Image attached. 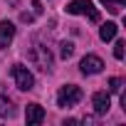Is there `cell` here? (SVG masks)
Wrapping results in <instances>:
<instances>
[{"mask_svg": "<svg viewBox=\"0 0 126 126\" xmlns=\"http://www.w3.org/2000/svg\"><path fill=\"white\" fill-rule=\"evenodd\" d=\"M79 101H82V89L74 87V84L62 87L59 94H57V104H59L62 109H69V106H74V104H79Z\"/></svg>", "mask_w": 126, "mask_h": 126, "instance_id": "cell-2", "label": "cell"}, {"mask_svg": "<svg viewBox=\"0 0 126 126\" xmlns=\"http://www.w3.org/2000/svg\"><path fill=\"white\" fill-rule=\"evenodd\" d=\"M101 3H106L111 13H119V8H121V5L126 3V0H101Z\"/></svg>", "mask_w": 126, "mask_h": 126, "instance_id": "cell-14", "label": "cell"}, {"mask_svg": "<svg viewBox=\"0 0 126 126\" xmlns=\"http://www.w3.org/2000/svg\"><path fill=\"white\" fill-rule=\"evenodd\" d=\"M79 69H82L84 74H99V72L104 69V62H101V57H96V54H87V57L79 62Z\"/></svg>", "mask_w": 126, "mask_h": 126, "instance_id": "cell-5", "label": "cell"}, {"mask_svg": "<svg viewBox=\"0 0 126 126\" xmlns=\"http://www.w3.org/2000/svg\"><path fill=\"white\" fill-rule=\"evenodd\" d=\"M30 62H32L35 67H40L42 72H49V69H52V57H49L47 47H42V45H37V47L30 52Z\"/></svg>", "mask_w": 126, "mask_h": 126, "instance_id": "cell-4", "label": "cell"}, {"mask_svg": "<svg viewBox=\"0 0 126 126\" xmlns=\"http://www.w3.org/2000/svg\"><path fill=\"white\" fill-rule=\"evenodd\" d=\"M92 104H94V111H96L99 116H104V114H109L111 99H109V94H106V92H96V94L92 96Z\"/></svg>", "mask_w": 126, "mask_h": 126, "instance_id": "cell-6", "label": "cell"}, {"mask_svg": "<svg viewBox=\"0 0 126 126\" xmlns=\"http://www.w3.org/2000/svg\"><path fill=\"white\" fill-rule=\"evenodd\" d=\"M59 47H62V49H59L62 59H69V57H72V52H74V45H72V42H62Z\"/></svg>", "mask_w": 126, "mask_h": 126, "instance_id": "cell-11", "label": "cell"}, {"mask_svg": "<svg viewBox=\"0 0 126 126\" xmlns=\"http://www.w3.org/2000/svg\"><path fill=\"white\" fill-rule=\"evenodd\" d=\"M13 79H15V87L22 89V92H30L35 87V77L30 74V69H25L22 64H15L13 67Z\"/></svg>", "mask_w": 126, "mask_h": 126, "instance_id": "cell-3", "label": "cell"}, {"mask_svg": "<svg viewBox=\"0 0 126 126\" xmlns=\"http://www.w3.org/2000/svg\"><path fill=\"white\" fill-rule=\"evenodd\" d=\"M121 87H124V82H121L119 77H111V79H109V92L116 94V92H121Z\"/></svg>", "mask_w": 126, "mask_h": 126, "instance_id": "cell-12", "label": "cell"}, {"mask_svg": "<svg viewBox=\"0 0 126 126\" xmlns=\"http://www.w3.org/2000/svg\"><path fill=\"white\" fill-rule=\"evenodd\" d=\"M116 32H119L116 22H106V25H101V30H99V37H101L104 42H109V40H114V37H116Z\"/></svg>", "mask_w": 126, "mask_h": 126, "instance_id": "cell-9", "label": "cell"}, {"mask_svg": "<svg viewBox=\"0 0 126 126\" xmlns=\"http://www.w3.org/2000/svg\"><path fill=\"white\" fill-rule=\"evenodd\" d=\"M15 37V25L13 22H0V47H8Z\"/></svg>", "mask_w": 126, "mask_h": 126, "instance_id": "cell-8", "label": "cell"}, {"mask_svg": "<svg viewBox=\"0 0 126 126\" xmlns=\"http://www.w3.org/2000/svg\"><path fill=\"white\" fill-rule=\"evenodd\" d=\"M124 47H126L124 40H116V45H114V57L116 59H124Z\"/></svg>", "mask_w": 126, "mask_h": 126, "instance_id": "cell-13", "label": "cell"}, {"mask_svg": "<svg viewBox=\"0 0 126 126\" xmlns=\"http://www.w3.org/2000/svg\"><path fill=\"white\" fill-rule=\"evenodd\" d=\"M25 121L32 126V124H42L45 121V109L40 106V104H30L27 109H25Z\"/></svg>", "mask_w": 126, "mask_h": 126, "instance_id": "cell-7", "label": "cell"}, {"mask_svg": "<svg viewBox=\"0 0 126 126\" xmlns=\"http://www.w3.org/2000/svg\"><path fill=\"white\" fill-rule=\"evenodd\" d=\"M13 114H15V109H13V101H10V99H5L3 89H0V116H13Z\"/></svg>", "mask_w": 126, "mask_h": 126, "instance_id": "cell-10", "label": "cell"}, {"mask_svg": "<svg viewBox=\"0 0 126 126\" xmlns=\"http://www.w3.org/2000/svg\"><path fill=\"white\" fill-rule=\"evenodd\" d=\"M67 13L69 15H87L92 22H99V10L94 8L92 0H72L67 5Z\"/></svg>", "mask_w": 126, "mask_h": 126, "instance_id": "cell-1", "label": "cell"}, {"mask_svg": "<svg viewBox=\"0 0 126 126\" xmlns=\"http://www.w3.org/2000/svg\"><path fill=\"white\" fill-rule=\"evenodd\" d=\"M32 8H35V15H42V5H40V0H35Z\"/></svg>", "mask_w": 126, "mask_h": 126, "instance_id": "cell-15", "label": "cell"}]
</instances>
